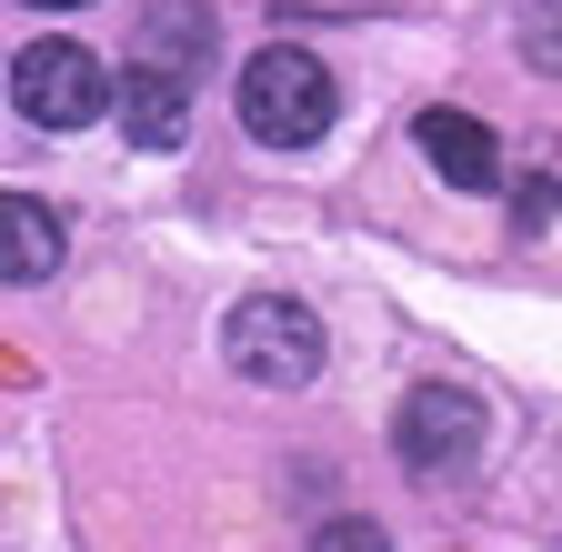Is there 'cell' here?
Returning a JSON list of instances; mask_svg holds the SVG:
<instances>
[{"mask_svg":"<svg viewBox=\"0 0 562 552\" xmlns=\"http://www.w3.org/2000/svg\"><path fill=\"white\" fill-rule=\"evenodd\" d=\"M241 131L261 151H312L322 131H331V111H341V91H331V71L312 50H292V41H271V50H251L241 60Z\"/></svg>","mask_w":562,"mask_h":552,"instance_id":"cell-1","label":"cell"},{"mask_svg":"<svg viewBox=\"0 0 562 552\" xmlns=\"http://www.w3.org/2000/svg\"><path fill=\"white\" fill-rule=\"evenodd\" d=\"M222 352H232V372H241V382L292 392V382H312V372H322V322H312L302 302H281V292H251V302L222 322Z\"/></svg>","mask_w":562,"mask_h":552,"instance_id":"cell-2","label":"cell"},{"mask_svg":"<svg viewBox=\"0 0 562 552\" xmlns=\"http://www.w3.org/2000/svg\"><path fill=\"white\" fill-rule=\"evenodd\" d=\"M11 101H21L31 131H91L111 111V71H101V50H81V41H31L11 60Z\"/></svg>","mask_w":562,"mask_h":552,"instance_id":"cell-3","label":"cell"},{"mask_svg":"<svg viewBox=\"0 0 562 552\" xmlns=\"http://www.w3.org/2000/svg\"><path fill=\"white\" fill-rule=\"evenodd\" d=\"M392 442H402V462H412V472H442V462H472V442H482V402H472L462 382H422V392L402 402Z\"/></svg>","mask_w":562,"mask_h":552,"instance_id":"cell-4","label":"cell"},{"mask_svg":"<svg viewBox=\"0 0 562 552\" xmlns=\"http://www.w3.org/2000/svg\"><path fill=\"white\" fill-rule=\"evenodd\" d=\"M111 111H121V142L181 151L191 142V71H171V60H131V71L111 81Z\"/></svg>","mask_w":562,"mask_h":552,"instance_id":"cell-5","label":"cell"},{"mask_svg":"<svg viewBox=\"0 0 562 552\" xmlns=\"http://www.w3.org/2000/svg\"><path fill=\"white\" fill-rule=\"evenodd\" d=\"M412 142H422V161H432L452 191H492V181H503V142H492L472 111H422Z\"/></svg>","mask_w":562,"mask_h":552,"instance_id":"cell-6","label":"cell"},{"mask_svg":"<svg viewBox=\"0 0 562 552\" xmlns=\"http://www.w3.org/2000/svg\"><path fill=\"white\" fill-rule=\"evenodd\" d=\"M60 271V212H41L31 191H0V292L50 282Z\"/></svg>","mask_w":562,"mask_h":552,"instance_id":"cell-7","label":"cell"},{"mask_svg":"<svg viewBox=\"0 0 562 552\" xmlns=\"http://www.w3.org/2000/svg\"><path fill=\"white\" fill-rule=\"evenodd\" d=\"M140 60H171V71L201 81V60H211V21L191 11V0H161V11L140 21Z\"/></svg>","mask_w":562,"mask_h":552,"instance_id":"cell-8","label":"cell"},{"mask_svg":"<svg viewBox=\"0 0 562 552\" xmlns=\"http://www.w3.org/2000/svg\"><path fill=\"white\" fill-rule=\"evenodd\" d=\"M312 552H392V542H382V522H322Z\"/></svg>","mask_w":562,"mask_h":552,"instance_id":"cell-9","label":"cell"},{"mask_svg":"<svg viewBox=\"0 0 562 552\" xmlns=\"http://www.w3.org/2000/svg\"><path fill=\"white\" fill-rule=\"evenodd\" d=\"M532 60H542V71H562V11H542V31H532Z\"/></svg>","mask_w":562,"mask_h":552,"instance_id":"cell-10","label":"cell"},{"mask_svg":"<svg viewBox=\"0 0 562 552\" xmlns=\"http://www.w3.org/2000/svg\"><path fill=\"white\" fill-rule=\"evenodd\" d=\"M31 11H81V0H31Z\"/></svg>","mask_w":562,"mask_h":552,"instance_id":"cell-11","label":"cell"}]
</instances>
